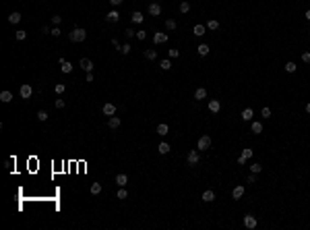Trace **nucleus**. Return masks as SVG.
<instances>
[{
  "instance_id": "f257e3e1",
  "label": "nucleus",
  "mask_w": 310,
  "mask_h": 230,
  "mask_svg": "<svg viewBox=\"0 0 310 230\" xmlns=\"http://www.w3.org/2000/svg\"><path fill=\"white\" fill-rule=\"evenodd\" d=\"M85 37H87V31H85L83 27H75V29H72V31L68 33V39H70V42H75V44L83 42Z\"/></svg>"
},
{
  "instance_id": "f03ea898",
  "label": "nucleus",
  "mask_w": 310,
  "mask_h": 230,
  "mask_svg": "<svg viewBox=\"0 0 310 230\" xmlns=\"http://www.w3.org/2000/svg\"><path fill=\"white\" fill-rule=\"evenodd\" d=\"M209 147H211V137H209V135H203V137L198 139V143H196V149L205 151V149H209Z\"/></svg>"
},
{
  "instance_id": "7ed1b4c3",
  "label": "nucleus",
  "mask_w": 310,
  "mask_h": 230,
  "mask_svg": "<svg viewBox=\"0 0 310 230\" xmlns=\"http://www.w3.org/2000/svg\"><path fill=\"white\" fill-rule=\"evenodd\" d=\"M19 93H21V98H23V100H29V98L33 95V87H31L29 83H23V85H21V89H19Z\"/></svg>"
},
{
  "instance_id": "20e7f679",
  "label": "nucleus",
  "mask_w": 310,
  "mask_h": 230,
  "mask_svg": "<svg viewBox=\"0 0 310 230\" xmlns=\"http://www.w3.org/2000/svg\"><path fill=\"white\" fill-rule=\"evenodd\" d=\"M198 160H201V156H198V151H188V156H186V162L190 164V166H195V164H198Z\"/></svg>"
},
{
  "instance_id": "39448f33",
  "label": "nucleus",
  "mask_w": 310,
  "mask_h": 230,
  "mask_svg": "<svg viewBox=\"0 0 310 230\" xmlns=\"http://www.w3.org/2000/svg\"><path fill=\"white\" fill-rule=\"evenodd\" d=\"M244 226H246L248 230L256 228V218H254V216H250V214H248V216H244Z\"/></svg>"
},
{
  "instance_id": "423d86ee",
  "label": "nucleus",
  "mask_w": 310,
  "mask_h": 230,
  "mask_svg": "<svg viewBox=\"0 0 310 230\" xmlns=\"http://www.w3.org/2000/svg\"><path fill=\"white\" fill-rule=\"evenodd\" d=\"M105 21H108V23H118V21H120V12H118V11H110L108 15H105Z\"/></svg>"
},
{
  "instance_id": "0eeeda50",
  "label": "nucleus",
  "mask_w": 310,
  "mask_h": 230,
  "mask_svg": "<svg viewBox=\"0 0 310 230\" xmlns=\"http://www.w3.org/2000/svg\"><path fill=\"white\" fill-rule=\"evenodd\" d=\"M79 67H81L83 70H87V73H91V70H93V62L89 60V58H81Z\"/></svg>"
},
{
  "instance_id": "6e6552de",
  "label": "nucleus",
  "mask_w": 310,
  "mask_h": 230,
  "mask_svg": "<svg viewBox=\"0 0 310 230\" xmlns=\"http://www.w3.org/2000/svg\"><path fill=\"white\" fill-rule=\"evenodd\" d=\"M102 110H103V114H105V116H114L118 108H116L114 104H103V108H102Z\"/></svg>"
},
{
  "instance_id": "1a4fd4ad",
  "label": "nucleus",
  "mask_w": 310,
  "mask_h": 230,
  "mask_svg": "<svg viewBox=\"0 0 310 230\" xmlns=\"http://www.w3.org/2000/svg\"><path fill=\"white\" fill-rule=\"evenodd\" d=\"M153 42H155V44H165V42H168V33L155 31V35H153Z\"/></svg>"
},
{
  "instance_id": "9d476101",
  "label": "nucleus",
  "mask_w": 310,
  "mask_h": 230,
  "mask_svg": "<svg viewBox=\"0 0 310 230\" xmlns=\"http://www.w3.org/2000/svg\"><path fill=\"white\" fill-rule=\"evenodd\" d=\"M149 15H151V17H159V15H161V6L157 4V2L149 4Z\"/></svg>"
},
{
  "instance_id": "9b49d317",
  "label": "nucleus",
  "mask_w": 310,
  "mask_h": 230,
  "mask_svg": "<svg viewBox=\"0 0 310 230\" xmlns=\"http://www.w3.org/2000/svg\"><path fill=\"white\" fill-rule=\"evenodd\" d=\"M60 67H62V73H66V75H68V73H72V69H75L68 60H64V58H60Z\"/></svg>"
},
{
  "instance_id": "f8f14e48",
  "label": "nucleus",
  "mask_w": 310,
  "mask_h": 230,
  "mask_svg": "<svg viewBox=\"0 0 310 230\" xmlns=\"http://www.w3.org/2000/svg\"><path fill=\"white\" fill-rule=\"evenodd\" d=\"M219 110H221V104H219V100H211V102H209V112L217 114Z\"/></svg>"
},
{
  "instance_id": "ddd939ff",
  "label": "nucleus",
  "mask_w": 310,
  "mask_h": 230,
  "mask_svg": "<svg viewBox=\"0 0 310 230\" xmlns=\"http://www.w3.org/2000/svg\"><path fill=\"white\" fill-rule=\"evenodd\" d=\"M108 127L112 129V131H116V129L120 127V118H118V116H110V120H108Z\"/></svg>"
},
{
  "instance_id": "4468645a",
  "label": "nucleus",
  "mask_w": 310,
  "mask_h": 230,
  "mask_svg": "<svg viewBox=\"0 0 310 230\" xmlns=\"http://www.w3.org/2000/svg\"><path fill=\"white\" fill-rule=\"evenodd\" d=\"M116 184H118V187H126V184H128V176H126V174H118V176H116Z\"/></svg>"
},
{
  "instance_id": "2eb2a0df",
  "label": "nucleus",
  "mask_w": 310,
  "mask_h": 230,
  "mask_svg": "<svg viewBox=\"0 0 310 230\" xmlns=\"http://www.w3.org/2000/svg\"><path fill=\"white\" fill-rule=\"evenodd\" d=\"M252 116H254L252 108H246V110L242 112V120H244V122H248V120H252Z\"/></svg>"
},
{
  "instance_id": "dca6fc26",
  "label": "nucleus",
  "mask_w": 310,
  "mask_h": 230,
  "mask_svg": "<svg viewBox=\"0 0 310 230\" xmlns=\"http://www.w3.org/2000/svg\"><path fill=\"white\" fill-rule=\"evenodd\" d=\"M170 149H172V147H170V145H168L165 141H161V143H159V147H157V151H159L161 156H165V153H170Z\"/></svg>"
},
{
  "instance_id": "f3484780",
  "label": "nucleus",
  "mask_w": 310,
  "mask_h": 230,
  "mask_svg": "<svg viewBox=\"0 0 310 230\" xmlns=\"http://www.w3.org/2000/svg\"><path fill=\"white\" fill-rule=\"evenodd\" d=\"M242 195H244V187H242V184L232 191V197H234V199H242Z\"/></svg>"
},
{
  "instance_id": "a211bd4d",
  "label": "nucleus",
  "mask_w": 310,
  "mask_h": 230,
  "mask_svg": "<svg viewBox=\"0 0 310 230\" xmlns=\"http://www.w3.org/2000/svg\"><path fill=\"white\" fill-rule=\"evenodd\" d=\"M205 98H207V89L205 87H198L195 91V100H205Z\"/></svg>"
},
{
  "instance_id": "6ab92c4d",
  "label": "nucleus",
  "mask_w": 310,
  "mask_h": 230,
  "mask_svg": "<svg viewBox=\"0 0 310 230\" xmlns=\"http://www.w3.org/2000/svg\"><path fill=\"white\" fill-rule=\"evenodd\" d=\"M19 21H21V12H11V15H8V23L17 25Z\"/></svg>"
},
{
  "instance_id": "aec40b11",
  "label": "nucleus",
  "mask_w": 310,
  "mask_h": 230,
  "mask_svg": "<svg viewBox=\"0 0 310 230\" xmlns=\"http://www.w3.org/2000/svg\"><path fill=\"white\" fill-rule=\"evenodd\" d=\"M143 19H145V15H143L141 11L132 12V23H143Z\"/></svg>"
},
{
  "instance_id": "412c9836",
  "label": "nucleus",
  "mask_w": 310,
  "mask_h": 230,
  "mask_svg": "<svg viewBox=\"0 0 310 230\" xmlns=\"http://www.w3.org/2000/svg\"><path fill=\"white\" fill-rule=\"evenodd\" d=\"M0 102H4V104L12 102V93L11 91H2V93H0Z\"/></svg>"
},
{
  "instance_id": "4be33fe9",
  "label": "nucleus",
  "mask_w": 310,
  "mask_h": 230,
  "mask_svg": "<svg viewBox=\"0 0 310 230\" xmlns=\"http://www.w3.org/2000/svg\"><path fill=\"white\" fill-rule=\"evenodd\" d=\"M203 201H207V203L215 201V193H213V191H205V193H203Z\"/></svg>"
},
{
  "instance_id": "5701e85b",
  "label": "nucleus",
  "mask_w": 310,
  "mask_h": 230,
  "mask_svg": "<svg viewBox=\"0 0 310 230\" xmlns=\"http://www.w3.org/2000/svg\"><path fill=\"white\" fill-rule=\"evenodd\" d=\"M205 29H207L205 25H195V35L196 37H203L205 35Z\"/></svg>"
},
{
  "instance_id": "b1692460",
  "label": "nucleus",
  "mask_w": 310,
  "mask_h": 230,
  "mask_svg": "<svg viewBox=\"0 0 310 230\" xmlns=\"http://www.w3.org/2000/svg\"><path fill=\"white\" fill-rule=\"evenodd\" d=\"M250 129H252L254 135H261V133H263V125H261V122H252V125H250Z\"/></svg>"
},
{
  "instance_id": "393cba45",
  "label": "nucleus",
  "mask_w": 310,
  "mask_h": 230,
  "mask_svg": "<svg viewBox=\"0 0 310 230\" xmlns=\"http://www.w3.org/2000/svg\"><path fill=\"white\" fill-rule=\"evenodd\" d=\"M217 27H219V23L215 21V19H209V21H207V29H209V31H215Z\"/></svg>"
},
{
  "instance_id": "a878e982",
  "label": "nucleus",
  "mask_w": 310,
  "mask_h": 230,
  "mask_svg": "<svg viewBox=\"0 0 310 230\" xmlns=\"http://www.w3.org/2000/svg\"><path fill=\"white\" fill-rule=\"evenodd\" d=\"M89 191H91V195H99V193H102V184H99V183H93Z\"/></svg>"
},
{
  "instance_id": "bb28decb",
  "label": "nucleus",
  "mask_w": 310,
  "mask_h": 230,
  "mask_svg": "<svg viewBox=\"0 0 310 230\" xmlns=\"http://www.w3.org/2000/svg\"><path fill=\"white\" fill-rule=\"evenodd\" d=\"M168 131H170V129H168V125H165V122L157 125V133H159L161 137H163V135H168Z\"/></svg>"
},
{
  "instance_id": "cd10ccee",
  "label": "nucleus",
  "mask_w": 310,
  "mask_h": 230,
  "mask_svg": "<svg viewBox=\"0 0 310 230\" xmlns=\"http://www.w3.org/2000/svg\"><path fill=\"white\" fill-rule=\"evenodd\" d=\"M196 52H198L201 56H207V54H209V46H207V44H201V46L196 48Z\"/></svg>"
},
{
  "instance_id": "c85d7f7f",
  "label": "nucleus",
  "mask_w": 310,
  "mask_h": 230,
  "mask_svg": "<svg viewBox=\"0 0 310 230\" xmlns=\"http://www.w3.org/2000/svg\"><path fill=\"white\" fill-rule=\"evenodd\" d=\"M145 58H147V60H155V58H157V52H155V50H145Z\"/></svg>"
},
{
  "instance_id": "c756f323",
  "label": "nucleus",
  "mask_w": 310,
  "mask_h": 230,
  "mask_svg": "<svg viewBox=\"0 0 310 230\" xmlns=\"http://www.w3.org/2000/svg\"><path fill=\"white\" fill-rule=\"evenodd\" d=\"M188 11H190V2H186V0L180 2V12H188Z\"/></svg>"
},
{
  "instance_id": "7c9ffc66",
  "label": "nucleus",
  "mask_w": 310,
  "mask_h": 230,
  "mask_svg": "<svg viewBox=\"0 0 310 230\" xmlns=\"http://www.w3.org/2000/svg\"><path fill=\"white\" fill-rule=\"evenodd\" d=\"M37 120H42V122H46V120H48V112H46V110H39V112H37Z\"/></svg>"
},
{
  "instance_id": "2f4dec72",
  "label": "nucleus",
  "mask_w": 310,
  "mask_h": 230,
  "mask_svg": "<svg viewBox=\"0 0 310 230\" xmlns=\"http://www.w3.org/2000/svg\"><path fill=\"white\" fill-rule=\"evenodd\" d=\"M116 197H118V199H126V197H128V191L124 189V187H120V191H118V195H116Z\"/></svg>"
},
{
  "instance_id": "473e14b6",
  "label": "nucleus",
  "mask_w": 310,
  "mask_h": 230,
  "mask_svg": "<svg viewBox=\"0 0 310 230\" xmlns=\"http://www.w3.org/2000/svg\"><path fill=\"white\" fill-rule=\"evenodd\" d=\"M159 67H161V70H170L172 69V62H170V60H161Z\"/></svg>"
},
{
  "instance_id": "72a5a7b5",
  "label": "nucleus",
  "mask_w": 310,
  "mask_h": 230,
  "mask_svg": "<svg viewBox=\"0 0 310 230\" xmlns=\"http://www.w3.org/2000/svg\"><path fill=\"white\" fill-rule=\"evenodd\" d=\"M130 50H132V48H130V44H124V46L120 48V54H124V56H126V54H130Z\"/></svg>"
},
{
  "instance_id": "f704fd0d",
  "label": "nucleus",
  "mask_w": 310,
  "mask_h": 230,
  "mask_svg": "<svg viewBox=\"0 0 310 230\" xmlns=\"http://www.w3.org/2000/svg\"><path fill=\"white\" fill-rule=\"evenodd\" d=\"M296 69H298V67H296L294 62H285V70H287V73H296Z\"/></svg>"
},
{
  "instance_id": "c9c22d12",
  "label": "nucleus",
  "mask_w": 310,
  "mask_h": 230,
  "mask_svg": "<svg viewBox=\"0 0 310 230\" xmlns=\"http://www.w3.org/2000/svg\"><path fill=\"white\" fill-rule=\"evenodd\" d=\"M60 23H62V17H60V15H52V25H56V27H58Z\"/></svg>"
},
{
  "instance_id": "e433bc0d",
  "label": "nucleus",
  "mask_w": 310,
  "mask_h": 230,
  "mask_svg": "<svg viewBox=\"0 0 310 230\" xmlns=\"http://www.w3.org/2000/svg\"><path fill=\"white\" fill-rule=\"evenodd\" d=\"M165 27H168L170 31H172V29H176V19H168V21H165Z\"/></svg>"
},
{
  "instance_id": "4c0bfd02",
  "label": "nucleus",
  "mask_w": 310,
  "mask_h": 230,
  "mask_svg": "<svg viewBox=\"0 0 310 230\" xmlns=\"http://www.w3.org/2000/svg\"><path fill=\"white\" fill-rule=\"evenodd\" d=\"M252 153H254L252 149H244V151H242V158H244V160H250V158H252Z\"/></svg>"
},
{
  "instance_id": "58836bf2",
  "label": "nucleus",
  "mask_w": 310,
  "mask_h": 230,
  "mask_svg": "<svg viewBox=\"0 0 310 230\" xmlns=\"http://www.w3.org/2000/svg\"><path fill=\"white\" fill-rule=\"evenodd\" d=\"M250 170H252L254 174H258V172H261V170H263V166H261V164L256 162V164H252V166H250Z\"/></svg>"
},
{
  "instance_id": "ea45409f",
  "label": "nucleus",
  "mask_w": 310,
  "mask_h": 230,
  "mask_svg": "<svg viewBox=\"0 0 310 230\" xmlns=\"http://www.w3.org/2000/svg\"><path fill=\"white\" fill-rule=\"evenodd\" d=\"M64 89H66V85H64V83H58L56 87H54V91H56V93H64Z\"/></svg>"
},
{
  "instance_id": "a19ab883",
  "label": "nucleus",
  "mask_w": 310,
  "mask_h": 230,
  "mask_svg": "<svg viewBox=\"0 0 310 230\" xmlns=\"http://www.w3.org/2000/svg\"><path fill=\"white\" fill-rule=\"evenodd\" d=\"M25 37H27V31H23V29H19V31H17V39H19V42H23Z\"/></svg>"
},
{
  "instance_id": "79ce46f5",
  "label": "nucleus",
  "mask_w": 310,
  "mask_h": 230,
  "mask_svg": "<svg viewBox=\"0 0 310 230\" xmlns=\"http://www.w3.org/2000/svg\"><path fill=\"white\" fill-rule=\"evenodd\" d=\"M124 35H126L128 39H130V37H137V31H135V29H130V27H128L126 31H124Z\"/></svg>"
},
{
  "instance_id": "37998d69",
  "label": "nucleus",
  "mask_w": 310,
  "mask_h": 230,
  "mask_svg": "<svg viewBox=\"0 0 310 230\" xmlns=\"http://www.w3.org/2000/svg\"><path fill=\"white\" fill-rule=\"evenodd\" d=\"M246 183H250V184H252V183H256V174H248V178H246Z\"/></svg>"
},
{
  "instance_id": "c03bdc74",
  "label": "nucleus",
  "mask_w": 310,
  "mask_h": 230,
  "mask_svg": "<svg viewBox=\"0 0 310 230\" xmlns=\"http://www.w3.org/2000/svg\"><path fill=\"white\" fill-rule=\"evenodd\" d=\"M137 37H138V39H145V37H147L145 29H138V31H137Z\"/></svg>"
},
{
  "instance_id": "a18cd8bd",
  "label": "nucleus",
  "mask_w": 310,
  "mask_h": 230,
  "mask_svg": "<svg viewBox=\"0 0 310 230\" xmlns=\"http://www.w3.org/2000/svg\"><path fill=\"white\" fill-rule=\"evenodd\" d=\"M261 114H263V118H271V110H269V108H263Z\"/></svg>"
},
{
  "instance_id": "49530a36",
  "label": "nucleus",
  "mask_w": 310,
  "mask_h": 230,
  "mask_svg": "<svg viewBox=\"0 0 310 230\" xmlns=\"http://www.w3.org/2000/svg\"><path fill=\"white\" fill-rule=\"evenodd\" d=\"M60 33H62V31H60V29H58L56 25H54V27H52V33H50V35H54V37H58Z\"/></svg>"
},
{
  "instance_id": "de8ad7c7",
  "label": "nucleus",
  "mask_w": 310,
  "mask_h": 230,
  "mask_svg": "<svg viewBox=\"0 0 310 230\" xmlns=\"http://www.w3.org/2000/svg\"><path fill=\"white\" fill-rule=\"evenodd\" d=\"M54 106H56L58 110H60V108H64V106H66V104H64V100H56V104H54Z\"/></svg>"
},
{
  "instance_id": "09e8293b",
  "label": "nucleus",
  "mask_w": 310,
  "mask_h": 230,
  "mask_svg": "<svg viewBox=\"0 0 310 230\" xmlns=\"http://www.w3.org/2000/svg\"><path fill=\"white\" fill-rule=\"evenodd\" d=\"M180 56V52L178 50H170V58H178Z\"/></svg>"
},
{
  "instance_id": "8fccbe9b",
  "label": "nucleus",
  "mask_w": 310,
  "mask_h": 230,
  "mask_svg": "<svg viewBox=\"0 0 310 230\" xmlns=\"http://www.w3.org/2000/svg\"><path fill=\"white\" fill-rule=\"evenodd\" d=\"M302 60H304V62H310V52H304V54H302Z\"/></svg>"
},
{
  "instance_id": "3c124183",
  "label": "nucleus",
  "mask_w": 310,
  "mask_h": 230,
  "mask_svg": "<svg viewBox=\"0 0 310 230\" xmlns=\"http://www.w3.org/2000/svg\"><path fill=\"white\" fill-rule=\"evenodd\" d=\"M110 4H112V6H120V4H122V0H110Z\"/></svg>"
},
{
  "instance_id": "603ef678",
  "label": "nucleus",
  "mask_w": 310,
  "mask_h": 230,
  "mask_svg": "<svg viewBox=\"0 0 310 230\" xmlns=\"http://www.w3.org/2000/svg\"><path fill=\"white\" fill-rule=\"evenodd\" d=\"M42 33H52V29H50L48 25H44V27H42Z\"/></svg>"
},
{
  "instance_id": "864d4df0",
  "label": "nucleus",
  "mask_w": 310,
  "mask_h": 230,
  "mask_svg": "<svg viewBox=\"0 0 310 230\" xmlns=\"http://www.w3.org/2000/svg\"><path fill=\"white\" fill-rule=\"evenodd\" d=\"M85 79H87V83H91V81H93V73H87V77H85Z\"/></svg>"
},
{
  "instance_id": "5fc2aeb1",
  "label": "nucleus",
  "mask_w": 310,
  "mask_h": 230,
  "mask_svg": "<svg viewBox=\"0 0 310 230\" xmlns=\"http://www.w3.org/2000/svg\"><path fill=\"white\" fill-rule=\"evenodd\" d=\"M112 46H114L116 50H120V48H122V46H120V44H118V42H116V39H112Z\"/></svg>"
},
{
  "instance_id": "6e6d98bb",
  "label": "nucleus",
  "mask_w": 310,
  "mask_h": 230,
  "mask_svg": "<svg viewBox=\"0 0 310 230\" xmlns=\"http://www.w3.org/2000/svg\"><path fill=\"white\" fill-rule=\"evenodd\" d=\"M304 17H306V19H308V21H310V9H308V11H306V15H304Z\"/></svg>"
},
{
  "instance_id": "4d7b16f0",
  "label": "nucleus",
  "mask_w": 310,
  "mask_h": 230,
  "mask_svg": "<svg viewBox=\"0 0 310 230\" xmlns=\"http://www.w3.org/2000/svg\"><path fill=\"white\" fill-rule=\"evenodd\" d=\"M306 112H308V114H310V102L306 104Z\"/></svg>"
}]
</instances>
